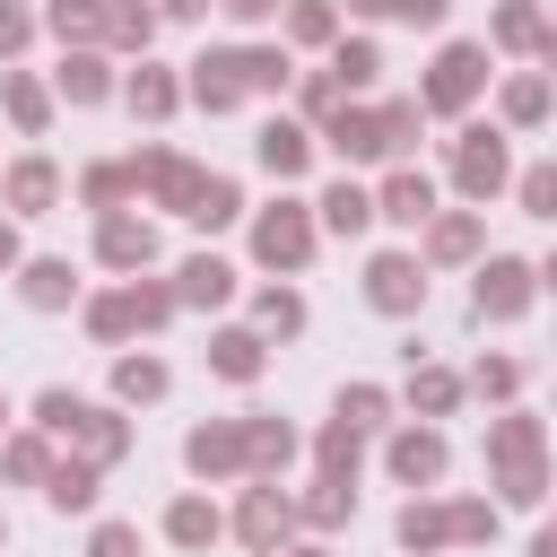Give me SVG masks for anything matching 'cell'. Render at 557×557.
<instances>
[{"mask_svg": "<svg viewBox=\"0 0 557 557\" xmlns=\"http://www.w3.org/2000/svg\"><path fill=\"white\" fill-rule=\"evenodd\" d=\"M278 78H287V61H278V52H209L191 87H200V104L218 113V104H235L244 87H278Z\"/></svg>", "mask_w": 557, "mask_h": 557, "instance_id": "obj_1", "label": "cell"}, {"mask_svg": "<svg viewBox=\"0 0 557 557\" xmlns=\"http://www.w3.org/2000/svg\"><path fill=\"white\" fill-rule=\"evenodd\" d=\"M409 131H418V104H392V113H339V122H331V148H339V157H392Z\"/></svg>", "mask_w": 557, "mask_h": 557, "instance_id": "obj_2", "label": "cell"}, {"mask_svg": "<svg viewBox=\"0 0 557 557\" xmlns=\"http://www.w3.org/2000/svg\"><path fill=\"white\" fill-rule=\"evenodd\" d=\"M479 70H487V61H479L470 44H453V52L435 61V78H426V104H444V113H453V104H470V87H479Z\"/></svg>", "mask_w": 557, "mask_h": 557, "instance_id": "obj_3", "label": "cell"}, {"mask_svg": "<svg viewBox=\"0 0 557 557\" xmlns=\"http://www.w3.org/2000/svg\"><path fill=\"white\" fill-rule=\"evenodd\" d=\"M496 183H505V139H496V131H470V139H461V191L487 200Z\"/></svg>", "mask_w": 557, "mask_h": 557, "instance_id": "obj_4", "label": "cell"}, {"mask_svg": "<svg viewBox=\"0 0 557 557\" xmlns=\"http://www.w3.org/2000/svg\"><path fill=\"white\" fill-rule=\"evenodd\" d=\"M366 296H374L383 313H409V305L426 296V278H418V261H400V252H383V261H374V287H366Z\"/></svg>", "mask_w": 557, "mask_h": 557, "instance_id": "obj_5", "label": "cell"}, {"mask_svg": "<svg viewBox=\"0 0 557 557\" xmlns=\"http://www.w3.org/2000/svg\"><path fill=\"white\" fill-rule=\"evenodd\" d=\"M252 244H261V261H278V270H296V261H305V244H313V235H305V218H296V209H270V218H261V235H252Z\"/></svg>", "mask_w": 557, "mask_h": 557, "instance_id": "obj_6", "label": "cell"}, {"mask_svg": "<svg viewBox=\"0 0 557 557\" xmlns=\"http://www.w3.org/2000/svg\"><path fill=\"white\" fill-rule=\"evenodd\" d=\"M522 278H531L522 261H487V270H479V313H496V322H505V313H522V296H531Z\"/></svg>", "mask_w": 557, "mask_h": 557, "instance_id": "obj_7", "label": "cell"}, {"mask_svg": "<svg viewBox=\"0 0 557 557\" xmlns=\"http://www.w3.org/2000/svg\"><path fill=\"white\" fill-rule=\"evenodd\" d=\"M435 209V191H426V174H392L383 183V218H400V226H418Z\"/></svg>", "mask_w": 557, "mask_h": 557, "instance_id": "obj_8", "label": "cell"}, {"mask_svg": "<svg viewBox=\"0 0 557 557\" xmlns=\"http://www.w3.org/2000/svg\"><path fill=\"white\" fill-rule=\"evenodd\" d=\"M392 470H400V479H435V470H444V444H435V435H400V444H392Z\"/></svg>", "mask_w": 557, "mask_h": 557, "instance_id": "obj_9", "label": "cell"}, {"mask_svg": "<svg viewBox=\"0 0 557 557\" xmlns=\"http://www.w3.org/2000/svg\"><path fill=\"white\" fill-rule=\"evenodd\" d=\"M261 165H270V174H296V165H305V131L270 122V131H261Z\"/></svg>", "mask_w": 557, "mask_h": 557, "instance_id": "obj_10", "label": "cell"}, {"mask_svg": "<svg viewBox=\"0 0 557 557\" xmlns=\"http://www.w3.org/2000/svg\"><path fill=\"white\" fill-rule=\"evenodd\" d=\"M148 252H157V235H148V226H131V218H113V226H104V261H122V270H131V261H148Z\"/></svg>", "mask_w": 557, "mask_h": 557, "instance_id": "obj_11", "label": "cell"}, {"mask_svg": "<svg viewBox=\"0 0 557 557\" xmlns=\"http://www.w3.org/2000/svg\"><path fill=\"white\" fill-rule=\"evenodd\" d=\"M322 218H331V226H339V235H357V226H366V218H374V200H366V191H357V183H339V191H331V200H322Z\"/></svg>", "mask_w": 557, "mask_h": 557, "instance_id": "obj_12", "label": "cell"}, {"mask_svg": "<svg viewBox=\"0 0 557 557\" xmlns=\"http://www.w3.org/2000/svg\"><path fill=\"white\" fill-rule=\"evenodd\" d=\"M226 287H235V278H226V261H183V296H191V305H218Z\"/></svg>", "mask_w": 557, "mask_h": 557, "instance_id": "obj_13", "label": "cell"}, {"mask_svg": "<svg viewBox=\"0 0 557 557\" xmlns=\"http://www.w3.org/2000/svg\"><path fill=\"white\" fill-rule=\"evenodd\" d=\"M278 522H287V505H278V496L261 487V496L244 505V540H252V548H270V540H278Z\"/></svg>", "mask_w": 557, "mask_h": 557, "instance_id": "obj_14", "label": "cell"}, {"mask_svg": "<svg viewBox=\"0 0 557 557\" xmlns=\"http://www.w3.org/2000/svg\"><path fill=\"white\" fill-rule=\"evenodd\" d=\"M252 366H261V339H252V331H226V339H218V374H235V383H244Z\"/></svg>", "mask_w": 557, "mask_h": 557, "instance_id": "obj_15", "label": "cell"}, {"mask_svg": "<svg viewBox=\"0 0 557 557\" xmlns=\"http://www.w3.org/2000/svg\"><path fill=\"white\" fill-rule=\"evenodd\" d=\"M9 200H17V209H44V200H52V165H17V174H9Z\"/></svg>", "mask_w": 557, "mask_h": 557, "instance_id": "obj_16", "label": "cell"}, {"mask_svg": "<svg viewBox=\"0 0 557 557\" xmlns=\"http://www.w3.org/2000/svg\"><path fill=\"white\" fill-rule=\"evenodd\" d=\"M374 78V44H339V70H331V87H366Z\"/></svg>", "mask_w": 557, "mask_h": 557, "instance_id": "obj_17", "label": "cell"}, {"mask_svg": "<svg viewBox=\"0 0 557 557\" xmlns=\"http://www.w3.org/2000/svg\"><path fill=\"white\" fill-rule=\"evenodd\" d=\"M26 296H35V305H61V296H70V270H61V261H35V270H26Z\"/></svg>", "mask_w": 557, "mask_h": 557, "instance_id": "obj_18", "label": "cell"}, {"mask_svg": "<svg viewBox=\"0 0 557 557\" xmlns=\"http://www.w3.org/2000/svg\"><path fill=\"white\" fill-rule=\"evenodd\" d=\"M174 540H183V548L218 540V513H209V505H174Z\"/></svg>", "mask_w": 557, "mask_h": 557, "instance_id": "obj_19", "label": "cell"}, {"mask_svg": "<svg viewBox=\"0 0 557 557\" xmlns=\"http://www.w3.org/2000/svg\"><path fill=\"white\" fill-rule=\"evenodd\" d=\"M522 200H531V218H557V165H531L522 174Z\"/></svg>", "mask_w": 557, "mask_h": 557, "instance_id": "obj_20", "label": "cell"}, {"mask_svg": "<svg viewBox=\"0 0 557 557\" xmlns=\"http://www.w3.org/2000/svg\"><path fill=\"white\" fill-rule=\"evenodd\" d=\"M96 496V470H52V505L70 513V505H87Z\"/></svg>", "mask_w": 557, "mask_h": 557, "instance_id": "obj_21", "label": "cell"}, {"mask_svg": "<svg viewBox=\"0 0 557 557\" xmlns=\"http://www.w3.org/2000/svg\"><path fill=\"white\" fill-rule=\"evenodd\" d=\"M357 9H383V17H409V26H435L444 0H357Z\"/></svg>", "mask_w": 557, "mask_h": 557, "instance_id": "obj_22", "label": "cell"}, {"mask_svg": "<svg viewBox=\"0 0 557 557\" xmlns=\"http://www.w3.org/2000/svg\"><path fill=\"white\" fill-rule=\"evenodd\" d=\"M540 104H548V87H540V78H513V87H505V113H513V122H531Z\"/></svg>", "mask_w": 557, "mask_h": 557, "instance_id": "obj_23", "label": "cell"}, {"mask_svg": "<svg viewBox=\"0 0 557 557\" xmlns=\"http://www.w3.org/2000/svg\"><path fill=\"white\" fill-rule=\"evenodd\" d=\"M165 392V366H122V400H157Z\"/></svg>", "mask_w": 557, "mask_h": 557, "instance_id": "obj_24", "label": "cell"}, {"mask_svg": "<svg viewBox=\"0 0 557 557\" xmlns=\"http://www.w3.org/2000/svg\"><path fill=\"white\" fill-rule=\"evenodd\" d=\"M131 104H139V113H165V104H174V87H165L157 70H139V87H131Z\"/></svg>", "mask_w": 557, "mask_h": 557, "instance_id": "obj_25", "label": "cell"}, {"mask_svg": "<svg viewBox=\"0 0 557 557\" xmlns=\"http://www.w3.org/2000/svg\"><path fill=\"white\" fill-rule=\"evenodd\" d=\"M470 235H479V226H470V218H444V226H435V252H444V261H453V252H470Z\"/></svg>", "mask_w": 557, "mask_h": 557, "instance_id": "obj_26", "label": "cell"}, {"mask_svg": "<svg viewBox=\"0 0 557 557\" xmlns=\"http://www.w3.org/2000/svg\"><path fill=\"white\" fill-rule=\"evenodd\" d=\"M261 322H270V331H296L305 305H296V296H261Z\"/></svg>", "mask_w": 557, "mask_h": 557, "instance_id": "obj_27", "label": "cell"}, {"mask_svg": "<svg viewBox=\"0 0 557 557\" xmlns=\"http://www.w3.org/2000/svg\"><path fill=\"white\" fill-rule=\"evenodd\" d=\"M339 418H348V426H374V418H383V392H348Z\"/></svg>", "mask_w": 557, "mask_h": 557, "instance_id": "obj_28", "label": "cell"}, {"mask_svg": "<svg viewBox=\"0 0 557 557\" xmlns=\"http://www.w3.org/2000/svg\"><path fill=\"white\" fill-rule=\"evenodd\" d=\"M96 557H139V531H122V522H104V531H96Z\"/></svg>", "mask_w": 557, "mask_h": 557, "instance_id": "obj_29", "label": "cell"}, {"mask_svg": "<svg viewBox=\"0 0 557 557\" xmlns=\"http://www.w3.org/2000/svg\"><path fill=\"white\" fill-rule=\"evenodd\" d=\"M296 35H305V44L331 35V9H322V0H296Z\"/></svg>", "mask_w": 557, "mask_h": 557, "instance_id": "obj_30", "label": "cell"}, {"mask_svg": "<svg viewBox=\"0 0 557 557\" xmlns=\"http://www.w3.org/2000/svg\"><path fill=\"white\" fill-rule=\"evenodd\" d=\"M61 87H70V96H104V78H96V61H70V70H61Z\"/></svg>", "mask_w": 557, "mask_h": 557, "instance_id": "obj_31", "label": "cell"}, {"mask_svg": "<svg viewBox=\"0 0 557 557\" xmlns=\"http://www.w3.org/2000/svg\"><path fill=\"white\" fill-rule=\"evenodd\" d=\"M496 26H505V44H531V35H540V17H531V9H505Z\"/></svg>", "mask_w": 557, "mask_h": 557, "instance_id": "obj_32", "label": "cell"}, {"mask_svg": "<svg viewBox=\"0 0 557 557\" xmlns=\"http://www.w3.org/2000/svg\"><path fill=\"white\" fill-rule=\"evenodd\" d=\"M9 104H17V122H26V131H35V122H44V96H35V87H26V78H17V87H9Z\"/></svg>", "mask_w": 557, "mask_h": 557, "instance_id": "obj_33", "label": "cell"}, {"mask_svg": "<svg viewBox=\"0 0 557 557\" xmlns=\"http://www.w3.org/2000/svg\"><path fill=\"white\" fill-rule=\"evenodd\" d=\"M9 44H26V17H17V9H0V52H9Z\"/></svg>", "mask_w": 557, "mask_h": 557, "instance_id": "obj_34", "label": "cell"}, {"mask_svg": "<svg viewBox=\"0 0 557 557\" xmlns=\"http://www.w3.org/2000/svg\"><path fill=\"white\" fill-rule=\"evenodd\" d=\"M226 9H235V17H270L278 0H226Z\"/></svg>", "mask_w": 557, "mask_h": 557, "instance_id": "obj_35", "label": "cell"}, {"mask_svg": "<svg viewBox=\"0 0 557 557\" xmlns=\"http://www.w3.org/2000/svg\"><path fill=\"white\" fill-rule=\"evenodd\" d=\"M9 261H17V244H9V226H0V270H9Z\"/></svg>", "mask_w": 557, "mask_h": 557, "instance_id": "obj_36", "label": "cell"}, {"mask_svg": "<svg viewBox=\"0 0 557 557\" xmlns=\"http://www.w3.org/2000/svg\"><path fill=\"white\" fill-rule=\"evenodd\" d=\"M531 557H557V531H540V548H531Z\"/></svg>", "mask_w": 557, "mask_h": 557, "instance_id": "obj_37", "label": "cell"}, {"mask_svg": "<svg viewBox=\"0 0 557 557\" xmlns=\"http://www.w3.org/2000/svg\"><path fill=\"white\" fill-rule=\"evenodd\" d=\"M165 9H174V17H191V9H200V0H165Z\"/></svg>", "mask_w": 557, "mask_h": 557, "instance_id": "obj_38", "label": "cell"}, {"mask_svg": "<svg viewBox=\"0 0 557 557\" xmlns=\"http://www.w3.org/2000/svg\"><path fill=\"white\" fill-rule=\"evenodd\" d=\"M548 278H557V261H548Z\"/></svg>", "mask_w": 557, "mask_h": 557, "instance_id": "obj_39", "label": "cell"}]
</instances>
